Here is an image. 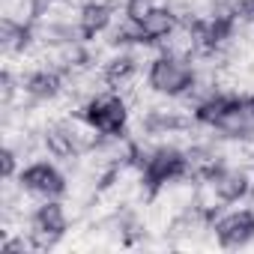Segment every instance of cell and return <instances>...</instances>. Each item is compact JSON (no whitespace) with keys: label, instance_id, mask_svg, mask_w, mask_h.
Instances as JSON below:
<instances>
[{"label":"cell","instance_id":"6da1fadb","mask_svg":"<svg viewBox=\"0 0 254 254\" xmlns=\"http://www.w3.org/2000/svg\"><path fill=\"white\" fill-rule=\"evenodd\" d=\"M191 84H194V72H191V66H189L183 57H177V54L159 57V60L153 63V69H150V87H153L156 93L180 96V93H186Z\"/></svg>","mask_w":254,"mask_h":254},{"label":"cell","instance_id":"7a4b0ae2","mask_svg":"<svg viewBox=\"0 0 254 254\" xmlns=\"http://www.w3.org/2000/svg\"><path fill=\"white\" fill-rule=\"evenodd\" d=\"M84 120L93 132H102V135H120L126 120H129V111H126L123 99L117 96H96L87 111H84Z\"/></svg>","mask_w":254,"mask_h":254},{"label":"cell","instance_id":"3957f363","mask_svg":"<svg viewBox=\"0 0 254 254\" xmlns=\"http://www.w3.org/2000/svg\"><path fill=\"white\" fill-rule=\"evenodd\" d=\"M186 171H189V159L180 150H159L144 165V174H147V186L150 189H159V186L183 177Z\"/></svg>","mask_w":254,"mask_h":254},{"label":"cell","instance_id":"277c9868","mask_svg":"<svg viewBox=\"0 0 254 254\" xmlns=\"http://www.w3.org/2000/svg\"><path fill=\"white\" fill-rule=\"evenodd\" d=\"M66 233V212L60 203H42L36 218H33V239L39 248L54 245Z\"/></svg>","mask_w":254,"mask_h":254},{"label":"cell","instance_id":"5b68a950","mask_svg":"<svg viewBox=\"0 0 254 254\" xmlns=\"http://www.w3.org/2000/svg\"><path fill=\"white\" fill-rule=\"evenodd\" d=\"M215 236H218V242H221L224 248L245 245V242L254 236V209L224 215V218L215 224Z\"/></svg>","mask_w":254,"mask_h":254},{"label":"cell","instance_id":"8992f818","mask_svg":"<svg viewBox=\"0 0 254 254\" xmlns=\"http://www.w3.org/2000/svg\"><path fill=\"white\" fill-rule=\"evenodd\" d=\"M215 129L224 132V135H230V138H248L254 132V108H251V102L233 99L230 108L215 123Z\"/></svg>","mask_w":254,"mask_h":254},{"label":"cell","instance_id":"52a82bcc","mask_svg":"<svg viewBox=\"0 0 254 254\" xmlns=\"http://www.w3.org/2000/svg\"><path fill=\"white\" fill-rule=\"evenodd\" d=\"M21 183H24V189L36 191V194H45V197H57V194H63V189H66L60 171L51 168V165H45V162L30 165V168L21 174Z\"/></svg>","mask_w":254,"mask_h":254},{"label":"cell","instance_id":"ba28073f","mask_svg":"<svg viewBox=\"0 0 254 254\" xmlns=\"http://www.w3.org/2000/svg\"><path fill=\"white\" fill-rule=\"evenodd\" d=\"M135 27H138V30H135V39H141V42H159V39H165V36L174 33L177 21H174V12H171V9L153 6Z\"/></svg>","mask_w":254,"mask_h":254},{"label":"cell","instance_id":"9c48e42d","mask_svg":"<svg viewBox=\"0 0 254 254\" xmlns=\"http://www.w3.org/2000/svg\"><path fill=\"white\" fill-rule=\"evenodd\" d=\"M209 186H212V191H215L218 200H230V203L248 194V177L242 171H227V168L215 171L209 177Z\"/></svg>","mask_w":254,"mask_h":254},{"label":"cell","instance_id":"30bf717a","mask_svg":"<svg viewBox=\"0 0 254 254\" xmlns=\"http://www.w3.org/2000/svg\"><path fill=\"white\" fill-rule=\"evenodd\" d=\"M78 24H81V33H84V36H96V33H102V30L111 24V3H102V0H90V3L81 9V15H78Z\"/></svg>","mask_w":254,"mask_h":254},{"label":"cell","instance_id":"8fae6325","mask_svg":"<svg viewBox=\"0 0 254 254\" xmlns=\"http://www.w3.org/2000/svg\"><path fill=\"white\" fill-rule=\"evenodd\" d=\"M45 144H48V150H51L57 159H72V156L78 153V147H75V141H72V135H69V129H66V123H63V126H54V129L45 132Z\"/></svg>","mask_w":254,"mask_h":254},{"label":"cell","instance_id":"7c38bea8","mask_svg":"<svg viewBox=\"0 0 254 254\" xmlns=\"http://www.w3.org/2000/svg\"><path fill=\"white\" fill-rule=\"evenodd\" d=\"M132 75H135V60H132V57H117V60H111L108 69H105V81H108V87H114V90L126 87V84L132 81Z\"/></svg>","mask_w":254,"mask_h":254},{"label":"cell","instance_id":"4fadbf2b","mask_svg":"<svg viewBox=\"0 0 254 254\" xmlns=\"http://www.w3.org/2000/svg\"><path fill=\"white\" fill-rule=\"evenodd\" d=\"M57 90H60V75L57 72H36L27 81V93L36 96V99H51V96H57Z\"/></svg>","mask_w":254,"mask_h":254},{"label":"cell","instance_id":"5bb4252c","mask_svg":"<svg viewBox=\"0 0 254 254\" xmlns=\"http://www.w3.org/2000/svg\"><path fill=\"white\" fill-rule=\"evenodd\" d=\"M150 9H153V0H129V3H126V15H129L135 24H138Z\"/></svg>","mask_w":254,"mask_h":254},{"label":"cell","instance_id":"9a60e30c","mask_svg":"<svg viewBox=\"0 0 254 254\" xmlns=\"http://www.w3.org/2000/svg\"><path fill=\"white\" fill-rule=\"evenodd\" d=\"M0 162H3V177H12V171H15V153L12 150H3Z\"/></svg>","mask_w":254,"mask_h":254},{"label":"cell","instance_id":"2e32d148","mask_svg":"<svg viewBox=\"0 0 254 254\" xmlns=\"http://www.w3.org/2000/svg\"><path fill=\"white\" fill-rule=\"evenodd\" d=\"M236 12H239L242 18H251V21H254V0H242Z\"/></svg>","mask_w":254,"mask_h":254},{"label":"cell","instance_id":"e0dca14e","mask_svg":"<svg viewBox=\"0 0 254 254\" xmlns=\"http://www.w3.org/2000/svg\"><path fill=\"white\" fill-rule=\"evenodd\" d=\"M251 108H254V96H251Z\"/></svg>","mask_w":254,"mask_h":254}]
</instances>
